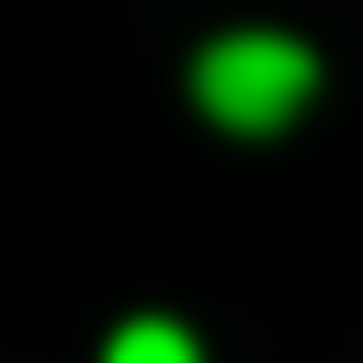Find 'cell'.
Returning a JSON list of instances; mask_svg holds the SVG:
<instances>
[{
	"instance_id": "7a4b0ae2",
	"label": "cell",
	"mask_w": 363,
	"mask_h": 363,
	"mask_svg": "<svg viewBox=\"0 0 363 363\" xmlns=\"http://www.w3.org/2000/svg\"><path fill=\"white\" fill-rule=\"evenodd\" d=\"M102 363H204V352H193L182 318H125V329L102 340Z\"/></svg>"
},
{
	"instance_id": "6da1fadb",
	"label": "cell",
	"mask_w": 363,
	"mask_h": 363,
	"mask_svg": "<svg viewBox=\"0 0 363 363\" xmlns=\"http://www.w3.org/2000/svg\"><path fill=\"white\" fill-rule=\"evenodd\" d=\"M306 91H318V57H306L295 34H216V45L193 57V102H204L227 136H284V125L306 113Z\"/></svg>"
}]
</instances>
